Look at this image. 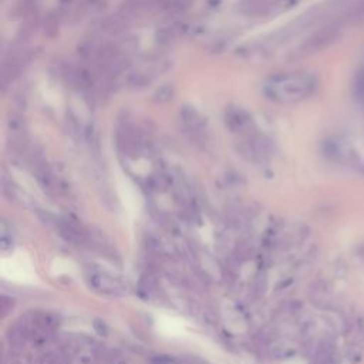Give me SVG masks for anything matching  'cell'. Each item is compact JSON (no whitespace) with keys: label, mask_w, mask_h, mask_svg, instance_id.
I'll use <instances>...</instances> for the list:
<instances>
[{"label":"cell","mask_w":364,"mask_h":364,"mask_svg":"<svg viewBox=\"0 0 364 364\" xmlns=\"http://www.w3.org/2000/svg\"><path fill=\"white\" fill-rule=\"evenodd\" d=\"M317 79L309 71H285L267 77L262 86L266 99L277 104H293L313 96Z\"/></svg>","instance_id":"obj_1"},{"label":"cell","mask_w":364,"mask_h":364,"mask_svg":"<svg viewBox=\"0 0 364 364\" xmlns=\"http://www.w3.org/2000/svg\"><path fill=\"white\" fill-rule=\"evenodd\" d=\"M342 36V30L340 26L336 23H329L326 26H322L317 30H315L309 37H306L297 47H296L290 54H289V60H300L306 59L312 54H316L322 50L330 47L332 44H335L337 40Z\"/></svg>","instance_id":"obj_2"},{"label":"cell","mask_w":364,"mask_h":364,"mask_svg":"<svg viewBox=\"0 0 364 364\" xmlns=\"http://www.w3.org/2000/svg\"><path fill=\"white\" fill-rule=\"evenodd\" d=\"M169 67V63L164 59H151L144 61L138 67H129L122 76L121 84L129 90H142L151 86L158 76L164 74Z\"/></svg>","instance_id":"obj_3"},{"label":"cell","mask_w":364,"mask_h":364,"mask_svg":"<svg viewBox=\"0 0 364 364\" xmlns=\"http://www.w3.org/2000/svg\"><path fill=\"white\" fill-rule=\"evenodd\" d=\"M179 122L185 134L197 145H207L208 142V122L205 117L191 106H184L179 110Z\"/></svg>","instance_id":"obj_4"},{"label":"cell","mask_w":364,"mask_h":364,"mask_svg":"<svg viewBox=\"0 0 364 364\" xmlns=\"http://www.w3.org/2000/svg\"><path fill=\"white\" fill-rule=\"evenodd\" d=\"M224 121L228 129L237 134L239 138L247 137L257 131L255 120L250 116V113L239 106H229L225 110Z\"/></svg>","instance_id":"obj_5"},{"label":"cell","mask_w":364,"mask_h":364,"mask_svg":"<svg viewBox=\"0 0 364 364\" xmlns=\"http://www.w3.org/2000/svg\"><path fill=\"white\" fill-rule=\"evenodd\" d=\"M87 280L93 289H96L103 295L122 296L127 293V285L121 279L104 270H99V269L90 270Z\"/></svg>","instance_id":"obj_6"},{"label":"cell","mask_w":364,"mask_h":364,"mask_svg":"<svg viewBox=\"0 0 364 364\" xmlns=\"http://www.w3.org/2000/svg\"><path fill=\"white\" fill-rule=\"evenodd\" d=\"M293 1L295 0H246L242 4V13L250 17H267L290 7Z\"/></svg>","instance_id":"obj_7"},{"label":"cell","mask_w":364,"mask_h":364,"mask_svg":"<svg viewBox=\"0 0 364 364\" xmlns=\"http://www.w3.org/2000/svg\"><path fill=\"white\" fill-rule=\"evenodd\" d=\"M189 31V23L187 20L172 19L162 24L155 33V41L159 46H171L181 40Z\"/></svg>","instance_id":"obj_8"},{"label":"cell","mask_w":364,"mask_h":364,"mask_svg":"<svg viewBox=\"0 0 364 364\" xmlns=\"http://www.w3.org/2000/svg\"><path fill=\"white\" fill-rule=\"evenodd\" d=\"M57 229H59L60 237L64 238L67 242L77 246H84L90 242V237L87 231L77 224L71 222L69 219H60L57 221Z\"/></svg>","instance_id":"obj_9"},{"label":"cell","mask_w":364,"mask_h":364,"mask_svg":"<svg viewBox=\"0 0 364 364\" xmlns=\"http://www.w3.org/2000/svg\"><path fill=\"white\" fill-rule=\"evenodd\" d=\"M39 9L40 0H16L11 7V14L13 17L21 19L23 21L37 20Z\"/></svg>","instance_id":"obj_10"},{"label":"cell","mask_w":364,"mask_h":364,"mask_svg":"<svg viewBox=\"0 0 364 364\" xmlns=\"http://www.w3.org/2000/svg\"><path fill=\"white\" fill-rule=\"evenodd\" d=\"M63 14L60 10H56V11H50L49 14L46 16L44 19V33L49 36V37H54L59 34L60 30V24L63 21Z\"/></svg>","instance_id":"obj_11"},{"label":"cell","mask_w":364,"mask_h":364,"mask_svg":"<svg viewBox=\"0 0 364 364\" xmlns=\"http://www.w3.org/2000/svg\"><path fill=\"white\" fill-rule=\"evenodd\" d=\"M174 96H175V91H174V87L172 86H162V87H159V89L155 91V94H154V101L158 103V104H165L168 103L169 100L174 99Z\"/></svg>","instance_id":"obj_12"},{"label":"cell","mask_w":364,"mask_h":364,"mask_svg":"<svg viewBox=\"0 0 364 364\" xmlns=\"http://www.w3.org/2000/svg\"><path fill=\"white\" fill-rule=\"evenodd\" d=\"M37 364H67V362H66L64 356L54 353V352H50V353L41 356Z\"/></svg>","instance_id":"obj_13"},{"label":"cell","mask_w":364,"mask_h":364,"mask_svg":"<svg viewBox=\"0 0 364 364\" xmlns=\"http://www.w3.org/2000/svg\"><path fill=\"white\" fill-rule=\"evenodd\" d=\"M355 91H356V97L359 100L362 109L364 110V70H362V71L357 74V77H356Z\"/></svg>","instance_id":"obj_14"},{"label":"cell","mask_w":364,"mask_h":364,"mask_svg":"<svg viewBox=\"0 0 364 364\" xmlns=\"http://www.w3.org/2000/svg\"><path fill=\"white\" fill-rule=\"evenodd\" d=\"M364 14V0H362L360 3H357V6L353 7V9L350 10V13H349V16L350 17H353V16H362Z\"/></svg>","instance_id":"obj_15"},{"label":"cell","mask_w":364,"mask_h":364,"mask_svg":"<svg viewBox=\"0 0 364 364\" xmlns=\"http://www.w3.org/2000/svg\"><path fill=\"white\" fill-rule=\"evenodd\" d=\"M11 307H13V300L7 299L6 296H3V299H1V313H3V316L7 315V312Z\"/></svg>","instance_id":"obj_16"}]
</instances>
